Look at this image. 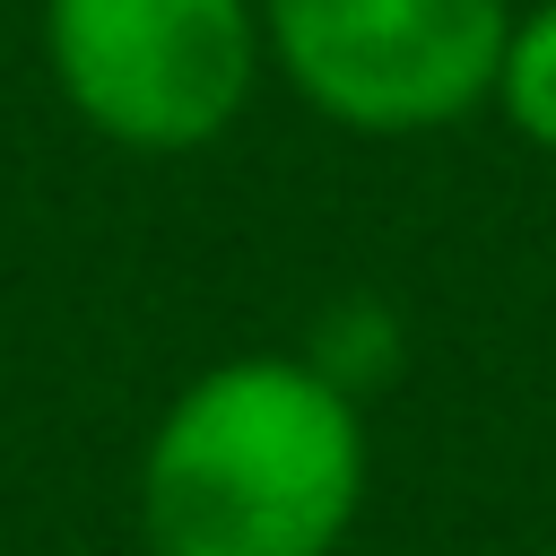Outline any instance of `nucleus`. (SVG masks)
Masks as SVG:
<instances>
[{"label":"nucleus","mask_w":556,"mask_h":556,"mask_svg":"<svg viewBox=\"0 0 556 556\" xmlns=\"http://www.w3.org/2000/svg\"><path fill=\"white\" fill-rule=\"evenodd\" d=\"M521 148L556 156V0H521L513 9V35H504V61H495V96H486Z\"/></svg>","instance_id":"nucleus-4"},{"label":"nucleus","mask_w":556,"mask_h":556,"mask_svg":"<svg viewBox=\"0 0 556 556\" xmlns=\"http://www.w3.org/2000/svg\"><path fill=\"white\" fill-rule=\"evenodd\" d=\"M521 0H261L269 70L356 139H426L495 96Z\"/></svg>","instance_id":"nucleus-3"},{"label":"nucleus","mask_w":556,"mask_h":556,"mask_svg":"<svg viewBox=\"0 0 556 556\" xmlns=\"http://www.w3.org/2000/svg\"><path fill=\"white\" fill-rule=\"evenodd\" d=\"M43 70L96 139L191 156L243 122L269 35L261 0H43Z\"/></svg>","instance_id":"nucleus-2"},{"label":"nucleus","mask_w":556,"mask_h":556,"mask_svg":"<svg viewBox=\"0 0 556 556\" xmlns=\"http://www.w3.org/2000/svg\"><path fill=\"white\" fill-rule=\"evenodd\" d=\"M295 356H304L313 374H330L348 400H365L374 382L400 374V321H391V304H374V295H339Z\"/></svg>","instance_id":"nucleus-5"},{"label":"nucleus","mask_w":556,"mask_h":556,"mask_svg":"<svg viewBox=\"0 0 556 556\" xmlns=\"http://www.w3.org/2000/svg\"><path fill=\"white\" fill-rule=\"evenodd\" d=\"M365 400L304 356H226L191 374L139 452L148 556H339L365 513Z\"/></svg>","instance_id":"nucleus-1"}]
</instances>
